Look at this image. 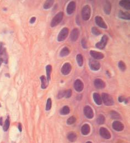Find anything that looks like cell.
<instances>
[{
  "label": "cell",
  "mask_w": 130,
  "mask_h": 143,
  "mask_svg": "<svg viewBox=\"0 0 130 143\" xmlns=\"http://www.w3.org/2000/svg\"><path fill=\"white\" fill-rule=\"evenodd\" d=\"M64 17V13L63 12H60L58 13L54 17L51 22V27H55L57 26L62 21Z\"/></svg>",
  "instance_id": "6da1fadb"
},
{
  "label": "cell",
  "mask_w": 130,
  "mask_h": 143,
  "mask_svg": "<svg viewBox=\"0 0 130 143\" xmlns=\"http://www.w3.org/2000/svg\"><path fill=\"white\" fill-rule=\"evenodd\" d=\"M91 9L88 5L84 6L82 10V16L84 20H88L91 17Z\"/></svg>",
  "instance_id": "7a4b0ae2"
},
{
  "label": "cell",
  "mask_w": 130,
  "mask_h": 143,
  "mask_svg": "<svg viewBox=\"0 0 130 143\" xmlns=\"http://www.w3.org/2000/svg\"><path fill=\"white\" fill-rule=\"evenodd\" d=\"M102 101L104 103L106 106H111L114 104V100L112 97L106 93H102Z\"/></svg>",
  "instance_id": "3957f363"
},
{
  "label": "cell",
  "mask_w": 130,
  "mask_h": 143,
  "mask_svg": "<svg viewBox=\"0 0 130 143\" xmlns=\"http://www.w3.org/2000/svg\"><path fill=\"white\" fill-rule=\"evenodd\" d=\"M68 29L67 28H64L60 31L57 36V41L61 42V41H64L66 39L68 34Z\"/></svg>",
  "instance_id": "277c9868"
},
{
  "label": "cell",
  "mask_w": 130,
  "mask_h": 143,
  "mask_svg": "<svg viewBox=\"0 0 130 143\" xmlns=\"http://www.w3.org/2000/svg\"><path fill=\"white\" fill-rule=\"evenodd\" d=\"M108 41V37L106 36V35H104L102 36V38L99 42L96 43L95 46L97 47L98 49L102 50L105 47L106 45L107 44Z\"/></svg>",
  "instance_id": "5b68a950"
},
{
  "label": "cell",
  "mask_w": 130,
  "mask_h": 143,
  "mask_svg": "<svg viewBox=\"0 0 130 143\" xmlns=\"http://www.w3.org/2000/svg\"><path fill=\"white\" fill-rule=\"evenodd\" d=\"M89 66L90 68L94 71H97L99 70L100 68V64L99 62L94 59H91L89 60Z\"/></svg>",
  "instance_id": "8992f818"
},
{
  "label": "cell",
  "mask_w": 130,
  "mask_h": 143,
  "mask_svg": "<svg viewBox=\"0 0 130 143\" xmlns=\"http://www.w3.org/2000/svg\"><path fill=\"white\" fill-rule=\"evenodd\" d=\"M72 67L70 63H65L61 68V73L64 76H67L70 73Z\"/></svg>",
  "instance_id": "52a82bcc"
},
{
  "label": "cell",
  "mask_w": 130,
  "mask_h": 143,
  "mask_svg": "<svg viewBox=\"0 0 130 143\" xmlns=\"http://www.w3.org/2000/svg\"><path fill=\"white\" fill-rule=\"evenodd\" d=\"M84 113L85 117L89 119L93 118L94 117V112L92 109L89 106H86L84 108Z\"/></svg>",
  "instance_id": "ba28073f"
},
{
  "label": "cell",
  "mask_w": 130,
  "mask_h": 143,
  "mask_svg": "<svg viewBox=\"0 0 130 143\" xmlns=\"http://www.w3.org/2000/svg\"><path fill=\"white\" fill-rule=\"evenodd\" d=\"M75 7H76V5L74 1H71L68 4L67 7L66 12L68 15L73 14L75 11Z\"/></svg>",
  "instance_id": "9c48e42d"
},
{
  "label": "cell",
  "mask_w": 130,
  "mask_h": 143,
  "mask_svg": "<svg viewBox=\"0 0 130 143\" xmlns=\"http://www.w3.org/2000/svg\"><path fill=\"white\" fill-rule=\"evenodd\" d=\"M95 20L96 24H97L98 26H100V28L105 29L108 28V26H107L106 24H105V22L104 21L103 19H102V18L101 17L96 16L95 18Z\"/></svg>",
  "instance_id": "30bf717a"
},
{
  "label": "cell",
  "mask_w": 130,
  "mask_h": 143,
  "mask_svg": "<svg viewBox=\"0 0 130 143\" xmlns=\"http://www.w3.org/2000/svg\"><path fill=\"white\" fill-rule=\"evenodd\" d=\"M94 84L96 89H102L105 86V83L101 79H96L94 82Z\"/></svg>",
  "instance_id": "8fae6325"
},
{
  "label": "cell",
  "mask_w": 130,
  "mask_h": 143,
  "mask_svg": "<svg viewBox=\"0 0 130 143\" xmlns=\"http://www.w3.org/2000/svg\"><path fill=\"white\" fill-rule=\"evenodd\" d=\"M90 54H91V56L94 59H101L104 57V55L103 53L94 50H91L90 51Z\"/></svg>",
  "instance_id": "7c38bea8"
},
{
  "label": "cell",
  "mask_w": 130,
  "mask_h": 143,
  "mask_svg": "<svg viewBox=\"0 0 130 143\" xmlns=\"http://www.w3.org/2000/svg\"><path fill=\"white\" fill-rule=\"evenodd\" d=\"M74 87L75 90L78 92H81L83 90L84 88V84L83 82L79 79H77L75 80L74 84Z\"/></svg>",
  "instance_id": "4fadbf2b"
},
{
  "label": "cell",
  "mask_w": 130,
  "mask_h": 143,
  "mask_svg": "<svg viewBox=\"0 0 130 143\" xmlns=\"http://www.w3.org/2000/svg\"><path fill=\"white\" fill-rule=\"evenodd\" d=\"M100 134L102 138L106 139H109L111 138V135L110 132L105 128L102 127L100 129Z\"/></svg>",
  "instance_id": "5bb4252c"
},
{
  "label": "cell",
  "mask_w": 130,
  "mask_h": 143,
  "mask_svg": "<svg viewBox=\"0 0 130 143\" xmlns=\"http://www.w3.org/2000/svg\"><path fill=\"white\" fill-rule=\"evenodd\" d=\"M79 35V32L78 29L74 28V29H73L70 35V39L71 41H73V42L76 41L78 38Z\"/></svg>",
  "instance_id": "9a60e30c"
},
{
  "label": "cell",
  "mask_w": 130,
  "mask_h": 143,
  "mask_svg": "<svg viewBox=\"0 0 130 143\" xmlns=\"http://www.w3.org/2000/svg\"><path fill=\"white\" fill-rule=\"evenodd\" d=\"M112 128L116 131H122L124 128L123 124L119 121H115L112 123Z\"/></svg>",
  "instance_id": "2e32d148"
},
{
  "label": "cell",
  "mask_w": 130,
  "mask_h": 143,
  "mask_svg": "<svg viewBox=\"0 0 130 143\" xmlns=\"http://www.w3.org/2000/svg\"><path fill=\"white\" fill-rule=\"evenodd\" d=\"M119 17L122 19L130 20V14L129 12H123L122 11H120L119 12Z\"/></svg>",
  "instance_id": "e0dca14e"
},
{
  "label": "cell",
  "mask_w": 130,
  "mask_h": 143,
  "mask_svg": "<svg viewBox=\"0 0 130 143\" xmlns=\"http://www.w3.org/2000/svg\"><path fill=\"white\" fill-rule=\"evenodd\" d=\"M111 9V5L110 2L108 1H106L105 3V4H104V12L106 14L109 15V14H110Z\"/></svg>",
  "instance_id": "ac0fdd59"
},
{
  "label": "cell",
  "mask_w": 130,
  "mask_h": 143,
  "mask_svg": "<svg viewBox=\"0 0 130 143\" xmlns=\"http://www.w3.org/2000/svg\"><path fill=\"white\" fill-rule=\"evenodd\" d=\"M119 5L126 9L130 10V2L128 0H122L120 1Z\"/></svg>",
  "instance_id": "d6986e66"
},
{
  "label": "cell",
  "mask_w": 130,
  "mask_h": 143,
  "mask_svg": "<svg viewBox=\"0 0 130 143\" xmlns=\"http://www.w3.org/2000/svg\"><path fill=\"white\" fill-rule=\"evenodd\" d=\"M40 80L41 82V88L43 89H46L48 86V84H49V82L47 81V79L45 78V76H40Z\"/></svg>",
  "instance_id": "ffe728a7"
},
{
  "label": "cell",
  "mask_w": 130,
  "mask_h": 143,
  "mask_svg": "<svg viewBox=\"0 0 130 143\" xmlns=\"http://www.w3.org/2000/svg\"><path fill=\"white\" fill-rule=\"evenodd\" d=\"M93 99L95 102L98 105H100L102 103V99L99 94L95 93L93 94Z\"/></svg>",
  "instance_id": "44dd1931"
},
{
  "label": "cell",
  "mask_w": 130,
  "mask_h": 143,
  "mask_svg": "<svg viewBox=\"0 0 130 143\" xmlns=\"http://www.w3.org/2000/svg\"><path fill=\"white\" fill-rule=\"evenodd\" d=\"M81 132L83 135H87L90 132V127L88 124H85L81 128Z\"/></svg>",
  "instance_id": "7402d4cb"
},
{
  "label": "cell",
  "mask_w": 130,
  "mask_h": 143,
  "mask_svg": "<svg viewBox=\"0 0 130 143\" xmlns=\"http://www.w3.org/2000/svg\"><path fill=\"white\" fill-rule=\"evenodd\" d=\"M70 52V50H69L68 47H65L61 50V51H60V56L61 57L67 56L69 55Z\"/></svg>",
  "instance_id": "603a6c76"
},
{
  "label": "cell",
  "mask_w": 130,
  "mask_h": 143,
  "mask_svg": "<svg viewBox=\"0 0 130 143\" xmlns=\"http://www.w3.org/2000/svg\"><path fill=\"white\" fill-rule=\"evenodd\" d=\"M46 75H47V80L48 82L50 80L51 78V73L52 71V67L51 65H47L46 67Z\"/></svg>",
  "instance_id": "cb8c5ba5"
},
{
  "label": "cell",
  "mask_w": 130,
  "mask_h": 143,
  "mask_svg": "<svg viewBox=\"0 0 130 143\" xmlns=\"http://www.w3.org/2000/svg\"><path fill=\"white\" fill-rule=\"evenodd\" d=\"M67 138L71 142H74L77 139V135L74 133L71 132L70 133H68Z\"/></svg>",
  "instance_id": "d4e9b609"
},
{
  "label": "cell",
  "mask_w": 130,
  "mask_h": 143,
  "mask_svg": "<svg viewBox=\"0 0 130 143\" xmlns=\"http://www.w3.org/2000/svg\"><path fill=\"white\" fill-rule=\"evenodd\" d=\"M54 1L52 0H47V1H45V2L44 5V9H48L49 8H51L52 5H53Z\"/></svg>",
  "instance_id": "484cf974"
},
{
  "label": "cell",
  "mask_w": 130,
  "mask_h": 143,
  "mask_svg": "<svg viewBox=\"0 0 130 143\" xmlns=\"http://www.w3.org/2000/svg\"><path fill=\"white\" fill-rule=\"evenodd\" d=\"M70 112V109L69 108V107L67 106H65L62 109L60 110V113L62 115H68Z\"/></svg>",
  "instance_id": "4316f807"
},
{
  "label": "cell",
  "mask_w": 130,
  "mask_h": 143,
  "mask_svg": "<svg viewBox=\"0 0 130 143\" xmlns=\"http://www.w3.org/2000/svg\"><path fill=\"white\" fill-rule=\"evenodd\" d=\"M76 59L79 67H82L83 64V57L82 56V55L81 54L77 55L76 57Z\"/></svg>",
  "instance_id": "83f0119b"
},
{
  "label": "cell",
  "mask_w": 130,
  "mask_h": 143,
  "mask_svg": "<svg viewBox=\"0 0 130 143\" xmlns=\"http://www.w3.org/2000/svg\"><path fill=\"white\" fill-rule=\"evenodd\" d=\"M110 115H111V117L114 119H119L121 118L120 115H119V113H117L116 111H111Z\"/></svg>",
  "instance_id": "f1b7e54d"
},
{
  "label": "cell",
  "mask_w": 130,
  "mask_h": 143,
  "mask_svg": "<svg viewBox=\"0 0 130 143\" xmlns=\"http://www.w3.org/2000/svg\"><path fill=\"white\" fill-rule=\"evenodd\" d=\"M9 125H10V121H9V117H7V118L6 119L5 124H4L3 127V130L5 132L7 131V130L8 129V128L9 127Z\"/></svg>",
  "instance_id": "f546056e"
},
{
  "label": "cell",
  "mask_w": 130,
  "mask_h": 143,
  "mask_svg": "<svg viewBox=\"0 0 130 143\" xmlns=\"http://www.w3.org/2000/svg\"><path fill=\"white\" fill-rule=\"evenodd\" d=\"M96 121H97V123L99 124H102L104 123L105 121V117L103 115H100L97 118Z\"/></svg>",
  "instance_id": "4dcf8cb0"
},
{
  "label": "cell",
  "mask_w": 130,
  "mask_h": 143,
  "mask_svg": "<svg viewBox=\"0 0 130 143\" xmlns=\"http://www.w3.org/2000/svg\"><path fill=\"white\" fill-rule=\"evenodd\" d=\"M118 66H119V69H120L121 71H125L126 69V66L125 65V63L122 61H120V62H119L118 63Z\"/></svg>",
  "instance_id": "1f68e13d"
},
{
  "label": "cell",
  "mask_w": 130,
  "mask_h": 143,
  "mask_svg": "<svg viewBox=\"0 0 130 143\" xmlns=\"http://www.w3.org/2000/svg\"><path fill=\"white\" fill-rule=\"evenodd\" d=\"M75 121H76V118H75L74 116H72V117H70L67 119V124H68V125H71V124L74 123Z\"/></svg>",
  "instance_id": "d6a6232c"
},
{
  "label": "cell",
  "mask_w": 130,
  "mask_h": 143,
  "mask_svg": "<svg viewBox=\"0 0 130 143\" xmlns=\"http://www.w3.org/2000/svg\"><path fill=\"white\" fill-rule=\"evenodd\" d=\"M92 33L95 35H99L101 34V32L96 28V27H93L92 28Z\"/></svg>",
  "instance_id": "836d02e7"
},
{
  "label": "cell",
  "mask_w": 130,
  "mask_h": 143,
  "mask_svg": "<svg viewBox=\"0 0 130 143\" xmlns=\"http://www.w3.org/2000/svg\"><path fill=\"white\" fill-rule=\"evenodd\" d=\"M51 105H52V101L51 99L49 98L47 99V103H46V110L49 111L51 108Z\"/></svg>",
  "instance_id": "e575fe53"
},
{
  "label": "cell",
  "mask_w": 130,
  "mask_h": 143,
  "mask_svg": "<svg viewBox=\"0 0 130 143\" xmlns=\"http://www.w3.org/2000/svg\"><path fill=\"white\" fill-rule=\"evenodd\" d=\"M72 95V90L71 89H68V90L65 91V96L66 97V98H70Z\"/></svg>",
  "instance_id": "d590c367"
},
{
  "label": "cell",
  "mask_w": 130,
  "mask_h": 143,
  "mask_svg": "<svg viewBox=\"0 0 130 143\" xmlns=\"http://www.w3.org/2000/svg\"><path fill=\"white\" fill-rule=\"evenodd\" d=\"M5 50L6 49L3 46V42L0 43V56H1V55L2 54Z\"/></svg>",
  "instance_id": "8d00e7d4"
},
{
  "label": "cell",
  "mask_w": 130,
  "mask_h": 143,
  "mask_svg": "<svg viewBox=\"0 0 130 143\" xmlns=\"http://www.w3.org/2000/svg\"><path fill=\"white\" fill-rule=\"evenodd\" d=\"M81 44H82V46H83V47L84 49H87V42H86V41L84 39H83L81 41Z\"/></svg>",
  "instance_id": "74e56055"
},
{
  "label": "cell",
  "mask_w": 130,
  "mask_h": 143,
  "mask_svg": "<svg viewBox=\"0 0 130 143\" xmlns=\"http://www.w3.org/2000/svg\"><path fill=\"white\" fill-rule=\"evenodd\" d=\"M65 91H61L59 93H58V95H57V98L58 99H61L63 97L65 96Z\"/></svg>",
  "instance_id": "f35d334b"
},
{
  "label": "cell",
  "mask_w": 130,
  "mask_h": 143,
  "mask_svg": "<svg viewBox=\"0 0 130 143\" xmlns=\"http://www.w3.org/2000/svg\"><path fill=\"white\" fill-rule=\"evenodd\" d=\"M125 100H126V99L123 96H120L119 97V101L120 102H125Z\"/></svg>",
  "instance_id": "ab89813d"
},
{
  "label": "cell",
  "mask_w": 130,
  "mask_h": 143,
  "mask_svg": "<svg viewBox=\"0 0 130 143\" xmlns=\"http://www.w3.org/2000/svg\"><path fill=\"white\" fill-rule=\"evenodd\" d=\"M35 20H36V18L35 17H31L30 18V23L31 24H33L34 23Z\"/></svg>",
  "instance_id": "60d3db41"
},
{
  "label": "cell",
  "mask_w": 130,
  "mask_h": 143,
  "mask_svg": "<svg viewBox=\"0 0 130 143\" xmlns=\"http://www.w3.org/2000/svg\"><path fill=\"white\" fill-rule=\"evenodd\" d=\"M18 129L20 132H22V124H21V123H19L18 124Z\"/></svg>",
  "instance_id": "b9f144b4"
},
{
  "label": "cell",
  "mask_w": 130,
  "mask_h": 143,
  "mask_svg": "<svg viewBox=\"0 0 130 143\" xmlns=\"http://www.w3.org/2000/svg\"><path fill=\"white\" fill-rule=\"evenodd\" d=\"M2 117L0 118V126H2Z\"/></svg>",
  "instance_id": "7bdbcfd3"
},
{
  "label": "cell",
  "mask_w": 130,
  "mask_h": 143,
  "mask_svg": "<svg viewBox=\"0 0 130 143\" xmlns=\"http://www.w3.org/2000/svg\"><path fill=\"white\" fill-rule=\"evenodd\" d=\"M3 62V60L2 59H1V58H0V67L1 66L2 63Z\"/></svg>",
  "instance_id": "ee69618b"
},
{
  "label": "cell",
  "mask_w": 130,
  "mask_h": 143,
  "mask_svg": "<svg viewBox=\"0 0 130 143\" xmlns=\"http://www.w3.org/2000/svg\"><path fill=\"white\" fill-rule=\"evenodd\" d=\"M5 76H7L8 78H10V75H9V74H8V73H6V74H5Z\"/></svg>",
  "instance_id": "f6af8a7d"
},
{
  "label": "cell",
  "mask_w": 130,
  "mask_h": 143,
  "mask_svg": "<svg viewBox=\"0 0 130 143\" xmlns=\"http://www.w3.org/2000/svg\"><path fill=\"white\" fill-rule=\"evenodd\" d=\"M86 143H92L91 142H87Z\"/></svg>",
  "instance_id": "bcb514c9"
},
{
  "label": "cell",
  "mask_w": 130,
  "mask_h": 143,
  "mask_svg": "<svg viewBox=\"0 0 130 143\" xmlns=\"http://www.w3.org/2000/svg\"><path fill=\"white\" fill-rule=\"evenodd\" d=\"M3 10H6H6H7V9H6V8H3Z\"/></svg>",
  "instance_id": "7dc6e473"
},
{
  "label": "cell",
  "mask_w": 130,
  "mask_h": 143,
  "mask_svg": "<svg viewBox=\"0 0 130 143\" xmlns=\"http://www.w3.org/2000/svg\"><path fill=\"white\" fill-rule=\"evenodd\" d=\"M0 107H1V104H0Z\"/></svg>",
  "instance_id": "c3c4849f"
}]
</instances>
